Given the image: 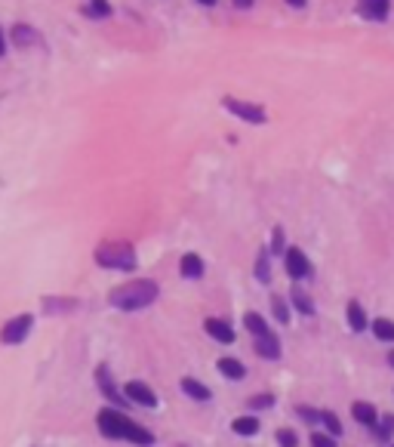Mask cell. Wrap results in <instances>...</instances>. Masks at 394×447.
<instances>
[{"label": "cell", "mask_w": 394, "mask_h": 447, "mask_svg": "<svg viewBox=\"0 0 394 447\" xmlns=\"http://www.w3.org/2000/svg\"><path fill=\"white\" fill-rule=\"evenodd\" d=\"M99 432L105 438H123V441H133V444H142V447H151L154 444V435L148 432V429H142L139 423H133L130 417H123L121 410L114 407H105L99 410Z\"/></svg>", "instance_id": "6da1fadb"}, {"label": "cell", "mask_w": 394, "mask_h": 447, "mask_svg": "<svg viewBox=\"0 0 394 447\" xmlns=\"http://www.w3.org/2000/svg\"><path fill=\"white\" fill-rule=\"evenodd\" d=\"M157 284L154 281H130V284H121L108 293V302L121 311H139V309H148L151 302L157 299Z\"/></svg>", "instance_id": "7a4b0ae2"}, {"label": "cell", "mask_w": 394, "mask_h": 447, "mask_svg": "<svg viewBox=\"0 0 394 447\" xmlns=\"http://www.w3.org/2000/svg\"><path fill=\"white\" fill-rule=\"evenodd\" d=\"M96 263L102 268H114V272H133L136 268V250L127 241H108L96 247Z\"/></svg>", "instance_id": "3957f363"}, {"label": "cell", "mask_w": 394, "mask_h": 447, "mask_svg": "<svg viewBox=\"0 0 394 447\" xmlns=\"http://www.w3.org/2000/svg\"><path fill=\"white\" fill-rule=\"evenodd\" d=\"M222 108H228L234 117H240V121H247V124H265L268 121V114H265L262 105L244 102V99H234V96H225L222 99Z\"/></svg>", "instance_id": "277c9868"}, {"label": "cell", "mask_w": 394, "mask_h": 447, "mask_svg": "<svg viewBox=\"0 0 394 447\" xmlns=\"http://www.w3.org/2000/svg\"><path fill=\"white\" fill-rule=\"evenodd\" d=\"M31 324H35V318H31V315H16V318H10V321L0 327V342H4V345L22 342L25 336L31 333Z\"/></svg>", "instance_id": "5b68a950"}, {"label": "cell", "mask_w": 394, "mask_h": 447, "mask_svg": "<svg viewBox=\"0 0 394 447\" xmlns=\"http://www.w3.org/2000/svg\"><path fill=\"white\" fill-rule=\"evenodd\" d=\"M283 266H287V275L293 278V281H305V278H312V263H308V256L299 247H290L287 253H283Z\"/></svg>", "instance_id": "8992f818"}, {"label": "cell", "mask_w": 394, "mask_h": 447, "mask_svg": "<svg viewBox=\"0 0 394 447\" xmlns=\"http://www.w3.org/2000/svg\"><path fill=\"white\" fill-rule=\"evenodd\" d=\"M357 13L364 16L367 22H385L391 13V0H360Z\"/></svg>", "instance_id": "52a82bcc"}, {"label": "cell", "mask_w": 394, "mask_h": 447, "mask_svg": "<svg viewBox=\"0 0 394 447\" xmlns=\"http://www.w3.org/2000/svg\"><path fill=\"white\" fill-rule=\"evenodd\" d=\"M256 352L262 358H268V361H278L281 358V340H278V333L268 330L262 336H256Z\"/></svg>", "instance_id": "ba28073f"}, {"label": "cell", "mask_w": 394, "mask_h": 447, "mask_svg": "<svg viewBox=\"0 0 394 447\" xmlns=\"http://www.w3.org/2000/svg\"><path fill=\"white\" fill-rule=\"evenodd\" d=\"M204 330L213 336L216 342H225V345H231V342H234L231 324H228V321H222V318H207V321H204Z\"/></svg>", "instance_id": "9c48e42d"}, {"label": "cell", "mask_w": 394, "mask_h": 447, "mask_svg": "<svg viewBox=\"0 0 394 447\" xmlns=\"http://www.w3.org/2000/svg\"><path fill=\"white\" fill-rule=\"evenodd\" d=\"M351 417H355L360 426H367V429H373L376 423H379V410H376V404H370V401H355V404H351Z\"/></svg>", "instance_id": "30bf717a"}, {"label": "cell", "mask_w": 394, "mask_h": 447, "mask_svg": "<svg viewBox=\"0 0 394 447\" xmlns=\"http://www.w3.org/2000/svg\"><path fill=\"white\" fill-rule=\"evenodd\" d=\"M345 318H348V327H351L355 333H364L367 327H370V318H367V311H364V306H360L357 299H351V302H348Z\"/></svg>", "instance_id": "8fae6325"}, {"label": "cell", "mask_w": 394, "mask_h": 447, "mask_svg": "<svg viewBox=\"0 0 394 447\" xmlns=\"http://www.w3.org/2000/svg\"><path fill=\"white\" fill-rule=\"evenodd\" d=\"M96 386L102 389V395H105V398L111 401V404H123V395L114 389V379H111V374H108V367H105V364L96 370Z\"/></svg>", "instance_id": "7c38bea8"}, {"label": "cell", "mask_w": 394, "mask_h": 447, "mask_svg": "<svg viewBox=\"0 0 394 447\" xmlns=\"http://www.w3.org/2000/svg\"><path fill=\"white\" fill-rule=\"evenodd\" d=\"M127 398L142 404V407H157V395L145 383H127Z\"/></svg>", "instance_id": "4fadbf2b"}, {"label": "cell", "mask_w": 394, "mask_h": 447, "mask_svg": "<svg viewBox=\"0 0 394 447\" xmlns=\"http://www.w3.org/2000/svg\"><path fill=\"white\" fill-rule=\"evenodd\" d=\"M10 37H13V44L16 47H35V44H40V35L35 28H31V25H16V28L10 31Z\"/></svg>", "instance_id": "5bb4252c"}, {"label": "cell", "mask_w": 394, "mask_h": 447, "mask_svg": "<svg viewBox=\"0 0 394 447\" xmlns=\"http://www.w3.org/2000/svg\"><path fill=\"white\" fill-rule=\"evenodd\" d=\"M290 302H293V306H296V311H299V315H305V318H312V315H314V299L308 297V293L302 290L299 284L290 290Z\"/></svg>", "instance_id": "9a60e30c"}, {"label": "cell", "mask_w": 394, "mask_h": 447, "mask_svg": "<svg viewBox=\"0 0 394 447\" xmlns=\"http://www.w3.org/2000/svg\"><path fill=\"white\" fill-rule=\"evenodd\" d=\"M80 13L87 16V19H108L114 10L108 0H87V4H80Z\"/></svg>", "instance_id": "2e32d148"}, {"label": "cell", "mask_w": 394, "mask_h": 447, "mask_svg": "<svg viewBox=\"0 0 394 447\" xmlns=\"http://www.w3.org/2000/svg\"><path fill=\"white\" fill-rule=\"evenodd\" d=\"M216 367H219V374H222L225 379H234V383L247 376V367L240 364L238 358H219V364H216Z\"/></svg>", "instance_id": "e0dca14e"}, {"label": "cell", "mask_w": 394, "mask_h": 447, "mask_svg": "<svg viewBox=\"0 0 394 447\" xmlns=\"http://www.w3.org/2000/svg\"><path fill=\"white\" fill-rule=\"evenodd\" d=\"M182 392H185L188 398H195V401H209V398H213V392H209L204 383H197L195 376H185V379H182Z\"/></svg>", "instance_id": "ac0fdd59"}, {"label": "cell", "mask_w": 394, "mask_h": 447, "mask_svg": "<svg viewBox=\"0 0 394 447\" xmlns=\"http://www.w3.org/2000/svg\"><path fill=\"white\" fill-rule=\"evenodd\" d=\"M179 272H182V278H200L204 275V259L197 253H185L179 263Z\"/></svg>", "instance_id": "d6986e66"}, {"label": "cell", "mask_w": 394, "mask_h": 447, "mask_svg": "<svg viewBox=\"0 0 394 447\" xmlns=\"http://www.w3.org/2000/svg\"><path fill=\"white\" fill-rule=\"evenodd\" d=\"M370 330L379 342H394V321L391 318H376V321H370Z\"/></svg>", "instance_id": "ffe728a7"}, {"label": "cell", "mask_w": 394, "mask_h": 447, "mask_svg": "<svg viewBox=\"0 0 394 447\" xmlns=\"http://www.w3.org/2000/svg\"><path fill=\"white\" fill-rule=\"evenodd\" d=\"M256 278H259V284H271V250H259V256H256Z\"/></svg>", "instance_id": "44dd1931"}, {"label": "cell", "mask_w": 394, "mask_h": 447, "mask_svg": "<svg viewBox=\"0 0 394 447\" xmlns=\"http://www.w3.org/2000/svg\"><path fill=\"white\" fill-rule=\"evenodd\" d=\"M373 435L379 438V441H391L394 438V413H382L379 423L373 426Z\"/></svg>", "instance_id": "7402d4cb"}, {"label": "cell", "mask_w": 394, "mask_h": 447, "mask_svg": "<svg viewBox=\"0 0 394 447\" xmlns=\"http://www.w3.org/2000/svg\"><path fill=\"white\" fill-rule=\"evenodd\" d=\"M244 327H247V330L253 333V336L268 333V321H265L262 315H259V311H247V315H244Z\"/></svg>", "instance_id": "603a6c76"}, {"label": "cell", "mask_w": 394, "mask_h": 447, "mask_svg": "<svg viewBox=\"0 0 394 447\" xmlns=\"http://www.w3.org/2000/svg\"><path fill=\"white\" fill-rule=\"evenodd\" d=\"M231 429H234V432H238V435H256L259 432V419L256 417H238V419H234V423H231Z\"/></svg>", "instance_id": "cb8c5ba5"}, {"label": "cell", "mask_w": 394, "mask_h": 447, "mask_svg": "<svg viewBox=\"0 0 394 447\" xmlns=\"http://www.w3.org/2000/svg\"><path fill=\"white\" fill-rule=\"evenodd\" d=\"M321 423H324V429H326V432H330L333 438H342V432H345V429H342V419H339L333 410H324V413H321Z\"/></svg>", "instance_id": "d4e9b609"}, {"label": "cell", "mask_w": 394, "mask_h": 447, "mask_svg": "<svg viewBox=\"0 0 394 447\" xmlns=\"http://www.w3.org/2000/svg\"><path fill=\"white\" fill-rule=\"evenodd\" d=\"M271 311L281 324H290V302L283 297H271Z\"/></svg>", "instance_id": "484cf974"}, {"label": "cell", "mask_w": 394, "mask_h": 447, "mask_svg": "<svg viewBox=\"0 0 394 447\" xmlns=\"http://www.w3.org/2000/svg\"><path fill=\"white\" fill-rule=\"evenodd\" d=\"M287 250H290V247H287V238H283V229L278 225V229H274V234H271V256H283Z\"/></svg>", "instance_id": "4316f807"}, {"label": "cell", "mask_w": 394, "mask_h": 447, "mask_svg": "<svg viewBox=\"0 0 394 447\" xmlns=\"http://www.w3.org/2000/svg\"><path fill=\"white\" fill-rule=\"evenodd\" d=\"M250 404V407H253V410H268V407H274V395H253V398H250L247 401Z\"/></svg>", "instance_id": "83f0119b"}, {"label": "cell", "mask_w": 394, "mask_h": 447, "mask_svg": "<svg viewBox=\"0 0 394 447\" xmlns=\"http://www.w3.org/2000/svg\"><path fill=\"white\" fill-rule=\"evenodd\" d=\"M296 413H299L302 419H305V423L317 426V423H321V413H324V410H314V407H305V404H299V407H296Z\"/></svg>", "instance_id": "f1b7e54d"}, {"label": "cell", "mask_w": 394, "mask_h": 447, "mask_svg": "<svg viewBox=\"0 0 394 447\" xmlns=\"http://www.w3.org/2000/svg\"><path fill=\"white\" fill-rule=\"evenodd\" d=\"M339 438H333L330 432H312V447H336Z\"/></svg>", "instance_id": "f546056e"}, {"label": "cell", "mask_w": 394, "mask_h": 447, "mask_svg": "<svg viewBox=\"0 0 394 447\" xmlns=\"http://www.w3.org/2000/svg\"><path fill=\"white\" fill-rule=\"evenodd\" d=\"M78 302H71V299H44V309L47 311H59V309H74Z\"/></svg>", "instance_id": "4dcf8cb0"}, {"label": "cell", "mask_w": 394, "mask_h": 447, "mask_svg": "<svg viewBox=\"0 0 394 447\" xmlns=\"http://www.w3.org/2000/svg\"><path fill=\"white\" fill-rule=\"evenodd\" d=\"M278 444L281 447H296L299 438H296V432H290V429H281V432H278Z\"/></svg>", "instance_id": "1f68e13d"}, {"label": "cell", "mask_w": 394, "mask_h": 447, "mask_svg": "<svg viewBox=\"0 0 394 447\" xmlns=\"http://www.w3.org/2000/svg\"><path fill=\"white\" fill-rule=\"evenodd\" d=\"M234 6H238V10H250V6H253V0H231Z\"/></svg>", "instance_id": "d6a6232c"}, {"label": "cell", "mask_w": 394, "mask_h": 447, "mask_svg": "<svg viewBox=\"0 0 394 447\" xmlns=\"http://www.w3.org/2000/svg\"><path fill=\"white\" fill-rule=\"evenodd\" d=\"M6 47L10 44H6V35H4V28H0V56H6Z\"/></svg>", "instance_id": "836d02e7"}, {"label": "cell", "mask_w": 394, "mask_h": 447, "mask_svg": "<svg viewBox=\"0 0 394 447\" xmlns=\"http://www.w3.org/2000/svg\"><path fill=\"white\" fill-rule=\"evenodd\" d=\"M287 4L293 6V10H302V6H305V4H308V0H287Z\"/></svg>", "instance_id": "e575fe53"}, {"label": "cell", "mask_w": 394, "mask_h": 447, "mask_svg": "<svg viewBox=\"0 0 394 447\" xmlns=\"http://www.w3.org/2000/svg\"><path fill=\"white\" fill-rule=\"evenodd\" d=\"M388 367H391V370H394V349H391V352H388Z\"/></svg>", "instance_id": "d590c367"}, {"label": "cell", "mask_w": 394, "mask_h": 447, "mask_svg": "<svg viewBox=\"0 0 394 447\" xmlns=\"http://www.w3.org/2000/svg\"><path fill=\"white\" fill-rule=\"evenodd\" d=\"M200 4H207V6H213V4H216V0H200Z\"/></svg>", "instance_id": "8d00e7d4"}, {"label": "cell", "mask_w": 394, "mask_h": 447, "mask_svg": "<svg viewBox=\"0 0 394 447\" xmlns=\"http://www.w3.org/2000/svg\"><path fill=\"white\" fill-rule=\"evenodd\" d=\"M391 447H394V444H391Z\"/></svg>", "instance_id": "74e56055"}]
</instances>
